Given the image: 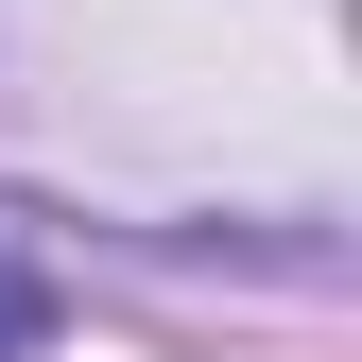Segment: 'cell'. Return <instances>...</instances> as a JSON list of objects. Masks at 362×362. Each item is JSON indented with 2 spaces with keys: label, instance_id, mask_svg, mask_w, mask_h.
<instances>
[{
  "label": "cell",
  "instance_id": "cell-1",
  "mask_svg": "<svg viewBox=\"0 0 362 362\" xmlns=\"http://www.w3.org/2000/svg\"><path fill=\"white\" fill-rule=\"evenodd\" d=\"M52 345V276H35V259H0V362H35Z\"/></svg>",
  "mask_w": 362,
  "mask_h": 362
}]
</instances>
